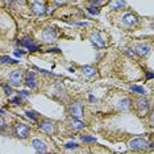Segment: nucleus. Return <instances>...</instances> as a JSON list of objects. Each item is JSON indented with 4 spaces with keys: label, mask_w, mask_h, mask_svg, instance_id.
<instances>
[{
    "label": "nucleus",
    "mask_w": 154,
    "mask_h": 154,
    "mask_svg": "<svg viewBox=\"0 0 154 154\" xmlns=\"http://www.w3.org/2000/svg\"><path fill=\"white\" fill-rule=\"evenodd\" d=\"M23 79H24V72L21 70H15L8 76V82L12 86H20L23 83Z\"/></svg>",
    "instance_id": "nucleus-1"
},
{
    "label": "nucleus",
    "mask_w": 154,
    "mask_h": 154,
    "mask_svg": "<svg viewBox=\"0 0 154 154\" xmlns=\"http://www.w3.org/2000/svg\"><path fill=\"white\" fill-rule=\"evenodd\" d=\"M13 131H15V134L19 138H26L28 134H29V128L25 124H21V122H17L13 127Z\"/></svg>",
    "instance_id": "nucleus-2"
},
{
    "label": "nucleus",
    "mask_w": 154,
    "mask_h": 154,
    "mask_svg": "<svg viewBox=\"0 0 154 154\" xmlns=\"http://www.w3.org/2000/svg\"><path fill=\"white\" fill-rule=\"evenodd\" d=\"M70 113L72 119H80L83 116V104L82 103H72L70 106Z\"/></svg>",
    "instance_id": "nucleus-3"
},
{
    "label": "nucleus",
    "mask_w": 154,
    "mask_h": 154,
    "mask_svg": "<svg viewBox=\"0 0 154 154\" xmlns=\"http://www.w3.org/2000/svg\"><path fill=\"white\" fill-rule=\"evenodd\" d=\"M129 146H131L132 149H136V150H140V149H146L149 146V143L146 140L143 138H133L129 141Z\"/></svg>",
    "instance_id": "nucleus-4"
},
{
    "label": "nucleus",
    "mask_w": 154,
    "mask_h": 154,
    "mask_svg": "<svg viewBox=\"0 0 154 154\" xmlns=\"http://www.w3.org/2000/svg\"><path fill=\"white\" fill-rule=\"evenodd\" d=\"M41 38H42L45 42H54L55 38H57V32H55L53 28H48V29H45L41 33Z\"/></svg>",
    "instance_id": "nucleus-5"
},
{
    "label": "nucleus",
    "mask_w": 154,
    "mask_h": 154,
    "mask_svg": "<svg viewBox=\"0 0 154 154\" xmlns=\"http://www.w3.org/2000/svg\"><path fill=\"white\" fill-rule=\"evenodd\" d=\"M122 23L127 26H133L138 23V19H137V16L133 15V13H125V15L122 16Z\"/></svg>",
    "instance_id": "nucleus-6"
},
{
    "label": "nucleus",
    "mask_w": 154,
    "mask_h": 154,
    "mask_svg": "<svg viewBox=\"0 0 154 154\" xmlns=\"http://www.w3.org/2000/svg\"><path fill=\"white\" fill-rule=\"evenodd\" d=\"M134 51L137 54H140V55H146V54H149V51H150V45L145 44V42L137 44L134 46Z\"/></svg>",
    "instance_id": "nucleus-7"
},
{
    "label": "nucleus",
    "mask_w": 154,
    "mask_h": 154,
    "mask_svg": "<svg viewBox=\"0 0 154 154\" xmlns=\"http://www.w3.org/2000/svg\"><path fill=\"white\" fill-rule=\"evenodd\" d=\"M91 42L95 45V46H97V48H104V46H106V42H104V40L101 38V36L97 32L91 34Z\"/></svg>",
    "instance_id": "nucleus-8"
},
{
    "label": "nucleus",
    "mask_w": 154,
    "mask_h": 154,
    "mask_svg": "<svg viewBox=\"0 0 154 154\" xmlns=\"http://www.w3.org/2000/svg\"><path fill=\"white\" fill-rule=\"evenodd\" d=\"M32 11L36 15H44L45 13V3L44 2H33L32 3Z\"/></svg>",
    "instance_id": "nucleus-9"
},
{
    "label": "nucleus",
    "mask_w": 154,
    "mask_h": 154,
    "mask_svg": "<svg viewBox=\"0 0 154 154\" xmlns=\"http://www.w3.org/2000/svg\"><path fill=\"white\" fill-rule=\"evenodd\" d=\"M38 128L46 133H51L53 132V128H54V124H53V121H50V120H45L38 124Z\"/></svg>",
    "instance_id": "nucleus-10"
},
{
    "label": "nucleus",
    "mask_w": 154,
    "mask_h": 154,
    "mask_svg": "<svg viewBox=\"0 0 154 154\" xmlns=\"http://www.w3.org/2000/svg\"><path fill=\"white\" fill-rule=\"evenodd\" d=\"M32 146L40 154H44L45 152H46V145H45V142H42L41 140H37V138L33 140V141H32Z\"/></svg>",
    "instance_id": "nucleus-11"
},
{
    "label": "nucleus",
    "mask_w": 154,
    "mask_h": 154,
    "mask_svg": "<svg viewBox=\"0 0 154 154\" xmlns=\"http://www.w3.org/2000/svg\"><path fill=\"white\" fill-rule=\"evenodd\" d=\"M25 85L29 87V88H34L36 87V75H34L33 71H29L25 76Z\"/></svg>",
    "instance_id": "nucleus-12"
},
{
    "label": "nucleus",
    "mask_w": 154,
    "mask_h": 154,
    "mask_svg": "<svg viewBox=\"0 0 154 154\" xmlns=\"http://www.w3.org/2000/svg\"><path fill=\"white\" fill-rule=\"evenodd\" d=\"M137 103H138L140 112H141V115H143L146 111H148V108H149V101L146 100L145 97H141V99H138V100H137Z\"/></svg>",
    "instance_id": "nucleus-13"
},
{
    "label": "nucleus",
    "mask_w": 154,
    "mask_h": 154,
    "mask_svg": "<svg viewBox=\"0 0 154 154\" xmlns=\"http://www.w3.org/2000/svg\"><path fill=\"white\" fill-rule=\"evenodd\" d=\"M82 71H83V74L87 75V76H92V75L96 74V69L94 67V66H83Z\"/></svg>",
    "instance_id": "nucleus-14"
},
{
    "label": "nucleus",
    "mask_w": 154,
    "mask_h": 154,
    "mask_svg": "<svg viewBox=\"0 0 154 154\" xmlns=\"http://www.w3.org/2000/svg\"><path fill=\"white\" fill-rule=\"evenodd\" d=\"M20 45H23V46H25V48H28V49H30L32 46H34L33 40H32V38H29V37L23 38V40L20 41Z\"/></svg>",
    "instance_id": "nucleus-15"
},
{
    "label": "nucleus",
    "mask_w": 154,
    "mask_h": 154,
    "mask_svg": "<svg viewBox=\"0 0 154 154\" xmlns=\"http://www.w3.org/2000/svg\"><path fill=\"white\" fill-rule=\"evenodd\" d=\"M71 125H72V128H74V129H76V131L85 128V122L79 121L78 119H72V120H71Z\"/></svg>",
    "instance_id": "nucleus-16"
},
{
    "label": "nucleus",
    "mask_w": 154,
    "mask_h": 154,
    "mask_svg": "<svg viewBox=\"0 0 154 154\" xmlns=\"http://www.w3.org/2000/svg\"><path fill=\"white\" fill-rule=\"evenodd\" d=\"M129 103H131V100L129 99H121L120 100V103H119V107L122 108V109H127V108H129Z\"/></svg>",
    "instance_id": "nucleus-17"
},
{
    "label": "nucleus",
    "mask_w": 154,
    "mask_h": 154,
    "mask_svg": "<svg viewBox=\"0 0 154 154\" xmlns=\"http://www.w3.org/2000/svg\"><path fill=\"white\" fill-rule=\"evenodd\" d=\"M25 113H26V116L29 117V119H32L33 121H37V120H38V115H37L34 111H26Z\"/></svg>",
    "instance_id": "nucleus-18"
},
{
    "label": "nucleus",
    "mask_w": 154,
    "mask_h": 154,
    "mask_svg": "<svg viewBox=\"0 0 154 154\" xmlns=\"http://www.w3.org/2000/svg\"><path fill=\"white\" fill-rule=\"evenodd\" d=\"M131 90L133 92H137V94H145V88L141 86H131Z\"/></svg>",
    "instance_id": "nucleus-19"
},
{
    "label": "nucleus",
    "mask_w": 154,
    "mask_h": 154,
    "mask_svg": "<svg viewBox=\"0 0 154 154\" xmlns=\"http://www.w3.org/2000/svg\"><path fill=\"white\" fill-rule=\"evenodd\" d=\"M2 63H17V61L9 58L8 55H3V57H2Z\"/></svg>",
    "instance_id": "nucleus-20"
},
{
    "label": "nucleus",
    "mask_w": 154,
    "mask_h": 154,
    "mask_svg": "<svg viewBox=\"0 0 154 154\" xmlns=\"http://www.w3.org/2000/svg\"><path fill=\"white\" fill-rule=\"evenodd\" d=\"M111 5L113 7V8H122V7H125L127 5V3L125 2H111Z\"/></svg>",
    "instance_id": "nucleus-21"
},
{
    "label": "nucleus",
    "mask_w": 154,
    "mask_h": 154,
    "mask_svg": "<svg viewBox=\"0 0 154 154\" xmlns=\"http://www.w3.org/2000/svg\"><path fill=\"white\" fill-rule=\"evenodd\" d=\"M80 140H82L83 142H95V141H96L95 137H88V136H82V137H80Z\"/></svg>",
    "instance_id": "nucleus-22"
},
{
    "label": "nucleus",
    "mask_w": 154,
    "mask_h": 154,
    "mask_svg": "<svg viewBox=\"0 0 154 154\" xmlns=\"http://www.w3.org/2000/svg\"><path fill=\"white\" fill-rule=\"evenodd\" d=\"M87 12L91 13V15H99V9L96 7H88L87 8Z\"/></svg>",
    "instance_id": "nucleus-23"
},
{
    "label": "nucleus",
    "mask_w": 154,
    "mask_h": 154,
    "mask_svg": "<svg viewBox=\"0 0 154 154\" xmlns=\"http://www.w3.org/2000/svg\"><path fill=\"white\" fill-rule=\"evenodd\" d=\"M3 88H4V91H5L7 95H9V96L12 95V88H11V87H9L8 85H3Z\"/></svg>",
    "instance_id": "nucleus-24"
},
{
    "label": "nucleus",
    "mask_w": 154,
    "mask_h": 154,
    "mask_svg": "<svg viewBox=\"0 0 154 154\" xmlns=\"http://www.w3.org/2000/svg\"><path fill=\"white\" fill-rule=\"evenodd\" d=\"M76 146H78V145H76L75 142H67V143L65 145V148H66V149H75Z\"/></svg>",
    "instance_id": "nucleus-25"
},
{
    "label": "nucleus",
    "mask_w": 154,
    "mask_h": 154,
    "mask_svg": "<svg viewBox=\"0 0 154 154\" xmlns=\"http://www.w3.org/2000/svg\"><path fill=\"white\" fill-rule=\"evenodd\" d=\"M13 54H15L16 57H23V55L25 54V51H24V50H15V51H13Z\"/></svg>",
    "instance_id": "nucleus-26"
},
{
    "label": "nucleus",
    "mask_w": 154,
    "mask_h": 154,
    "mask_svg": "<svg viewBox=\"0 0 154 154\" xmlns=\"http://www.w3.org/2000/svg\"><path fill=\"white\" fill-rule=\"evenodd\" d=\"M11 101H12V103H15V104H20V103H21V97H20V95L17 97H12Z\"/></svg>",
    "instance_id": "nucleus-27"
},
{
    "label": "nucleus",
    "mask_w": 154,
    "mask_h": 154,
    "mask_svg": "<svg viewBox=\"0 0 154 154\" xmlns=\"http://www.w3.org/2000/svg\"><path fill=\"white\" fill-rule=\"evenodd\" d=\"M125 53H127V54L129 55V57H134V53H133L131 49H125Z\"/></svg>",
    "instance_id": "nucleus-28"
},
{
    "label": "nucleus",
    "mask_w": 154,
    "mask_h": 154,
    "mask_svg": "<svg viewBox=\"0 0 154 154\" xmlns=\"http://www.w3.org/2000/svg\"><path fill=\"white\" fill-rule=\"evenodd\" d=\"M103 4V2H91V5L92 7H96V5H101Z\"/></svg>",
    "instance_id": "nucleus-29"
},
{
    "label": "nucleus",
    "mask_w": 154,
    "mask_h": 154,
    "mask_svg": "<svg viewBox=\"0 0 154 154\" xmlns=\"http://www.w3.org/2000/svg\"><path fill=\"white\" fill-rule=\"evenodd\" d=\"M150 124L154 127V111L152 112V115H150Z\"/></svg>",
    "instance_id": "nucleus-30"
},
{
    "label": "nucleus",
    "mask_w": 154,
    "mask_h": 154,
    "mask_svg": "<svg viewBox=\"0 0 154 154\" xmlns=\"http://www.w3.org/2000/svg\"><path fill=\"white\" fill-rule=\"evenodd\" d=\"M154 78V72H146V79H152Z\"/></svg>",
    "instance_id": "nucleus-31"
},
{
    "label": "nucleus",
    "mask_w": 154,
    "mask_h": 154,
    "mask_svg": "<svg viewBox=\"0 0 154 154\" xmlns=\"http://www.w3.org/2000/svg\"><path fill=\"white\" fill-rule=\"evenodd\" d=\"M48 51L49 53H59L61 50H59V49H50V50H48Z\"/></svg>",
    "instance_id": "nucleus-32"
},
{
    "label": "nucleus",
    "mask_w": 154,
    "mask_h": 154,
    "mask_svg": "<svg viewBox=\"0 0 154 154\" xmlns=\"http://www.w3.org/2000/svg\"><path fill=\"white\" fill-rule=\"evenodd\" d=\"M19 94H20V95H21V96H28V95H29V94H28L26 91H20Z\"/></svg>",
    "instance_id": "nucleus-33"
},
{
    "label": "nucleus",
    "mask_w": 154,
    "mask_h": 154,
    "mask_svg": "<svg viewBox=\"0 0 154 154\" xmlns=\"http://www.w3.org/2000/svg\"><path fill=\"white\" fill-rule=\"evenodd\" d=\"M90 100H91V101H95L96 99H95V97H94V96H90Z\"/></svg>",
    "instance_id": "nucleus-34"
},
{
    "label": "nucleus",
    "mask_w": 154,
    "mask_h": 154,
    "mask_svg": "<svg viewBox=\"0 0 154 154\" xmlns=\"http://www.w3.org/2000/svg\"><path fill=\"white\" fill-rule=\"evenodd\" d=\"M150 148H152V149H154V141L152 142V145H150Z\"/></svg>",
    "instance_id": "nucleus-35"
}]
</instances>
